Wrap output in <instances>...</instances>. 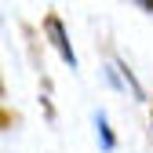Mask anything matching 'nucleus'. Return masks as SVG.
Listing matches in <instances>:
<instances>
[{
	"label": "nucleus",
	"mask_w": 153,
	"mask_h": 153,
	"mask_svg": "<svg viewBox=\"0 0 153 153\" xmlns=\"http://www.w3.org/2000/svg\"><path fill=\"white\" fill-rule=\"evenodd\" d=\"M44 36H48V44L59 51V59L69 62V69H76V51H73V44H69L66 26H62L59 15H44Z\"/></svg>",
	"instance_id": "f257e3e1"
},
{
	"label": "nucleus",
	"mask_w": 153,
	"mask_h": 153,
	"mask_svg": "<svg viewBox=\"0 0 153 153\" xmlns=\"http://www.w3.org/2000/svg\"><path fill=\"white\" fill-rule=\"evenodd\" d=\"M142 4H146V7H153V0H142Z\"/></svg>",
	"instance_id": "f03ea898"
}]
</instances>
